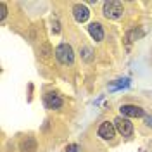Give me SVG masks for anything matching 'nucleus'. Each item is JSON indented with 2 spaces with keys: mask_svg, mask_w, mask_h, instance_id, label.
Wrapping results in <instances>:
<instances>
[{
  "mask_svg": "<svg viewBox=\"0 0 152 152\" xmlns=\"http://www.w3.org/2000/svg\"><path fill=\"white\" fill-rule=\"evenodd\" d=\"M56 57L57 61L61 62V64H64V66H71L73 62H75V52H73V48L69 43H61V45H57L56 47Z\"/></svg>",
  "mask_w": 152,
  "mask_h": 152,
  "instance_id": "1",
  "label": "nucleus"
},
{
  "mask_svg": "<svg viewBox=\"0 0 152 152\" xmlns=\"http://www.w3.org/2000/svg\"><path fill=\"white\" fill-rule=\"evenodd\" d=\"M104 16L107 19H119L123 16L124 12V7L121 2H118V0H109V2H105L104 4Z\"/></svg>",
  "mask_w": 152,
  "mask_h": 152,
  "instance_id": "2",
  "label": "nucleus"
},
{
  "mask_svg": "<svg viewBox=\"0 0 152 152\" xmlns=\"http://www.w3.org/2000/svg\"><path fill=\"white\" fill-rule=\"evenodd\" d=\"M114 126H116V132L121 133L123 137H132L133 124H132V121H130L128 118H123V116L116 118V119H114Z\"/></svg>",
  "mask_w": 152,
  "mask_h": 152,
  "instance_id": "3",
  "label": "nucleus"
},
{
  "mask_svg": "<svg viewBox=\"0 0 152 152\" xmlns=\"http://www.w3.org/2000/svg\"><path fill=\"white\" fill-rule=\"evenodd\" d=\"M121 116L123 118H143V109L138 107V105H133V104H126V105H121Z\"/></svg>",
  "mask_w": 152,
  "mask_h": 152,
  "instance_id": "4",
  "label": "nucleus"
},
{
  "mask_svg": "<svg viewBox=\"0 0 152 152\" xmlns=\"http://www.w3.org/2000/svg\"><path fill=\"white\" fill-rule=\"evenodd\" d=\"M38 149V142L35 137H24V138H21V142H19V151L21 152H37Z\"/></svg>",
  "mask_w": 152,
  "mask_h": 152,
  "instance_id": "5",
  "label": "nucleus"
},
{
  "mask_svg": "<svg viewBox=\"0 0 152 152\" xmlns=\"http://www.w3.org/2000/svg\"><path fill=\"white\" fill-rule=\"evenodd\" d=\"M114 133H116V126H114V123L104 121V123L99 126V137L104 138V140H113Z\"/></svg>",
  "mask_w": 152,
  "mask_h": 152,
  "instance_id": "6",
  "label": "nucleus"
},
{
  "mask_svg": "<svg viewBox=\"0 0 152 152\" xmlns=\"http://www.w3.org/2000/svg\"><path fill=\"white\" fill-rule=\"evenodd\" d=\"M73 16L78 23H85L86 19L90 18V10L86 7L85 4H76L75 7H73Z\"/></svg>",
  "mask_w": 152,
  "mask_h": 152,
  "instance_id": "7",
  "label": "nucleus"
},
{
  "mask_svg": "<svg viewBox=\"0 0 152 152\" xmlns=\"http://www.w3.org/2000/svg\"><path fill=\"white\" fill-rule=\"evenodd\" d=\"M43 100H45V105H47L48 109H61L62 104H64V100H62L57 94H54V92H48Z\"/></svg>",
  "mask_w": 152,
  "mask_h": 152,
  "instance_id": "8",
  "label": "nucleus"
},
{
  "mask_svg": "<svg viewBox=\"0 0 152 152\" xmlns=\"http://www.w3.org/2000/svg\"><path fill=\"white\" fill-rule=\"evenodd\" d=\"M88 33L92 35V38H94L95 42H102L104 40V28H102L100 23H92L88 26Z\"/></svg>",
  "mask_w": 152,
  "mask_h": 152,
  "instance_id": "9",
  "label": "nucleus"
},
{
  "mask_svg": "<svg viewBox=\"0 0 152 152\" xmlns=\"http://www.w3.org/2000/svg\"><path fill=\"white\" fill-rule=\"evenodd\" d=\"M80 54L83 56L85 61H92V54H94V52H92V48L90 47H83L81 50H80Z\"/></svg>",
  "mask_w": 152,
  "mask_h": 152,
  "instance_id": "10",
  "label": "nucleus"
},
{
  "mask_svg": "<svg viewBox=\"0 0 152 152\" xmlns=\"http://www.w3.org/2000/svg\"><path fill=\"white\" fill-rule=\"evenodd\" d=\"M5 16H7V5L4 2H0V21H4Z\"/></svg>",
  "mask_w": 152,
  "mask_h": 152,
  "instance_id": "11",
  "label": "nucleus"
},
{
  "mask_svg": "<svg viewBox=\"0 0 152 152\" xmlns=\"http://www.w3.org/2000/svg\"><path fill=\"white\" fill-rule=\"evenodd\" d=\"M142 37V31H137V29H133L132 33L128 35V40H137V38Z\"/></svg>",
  "mask_w": 152,
  "mask_h": 152,
  "instance_id": "12",
  "label": "nucleus"
},
{
  "mask_svg": "<svg viewBox=\"0 0 152 152\" xmlns=\"http://www.w3.org/2000/svg\"><path fill=\"white\" fill-rule=\"evenodd\" d=\"M66 152H80V147H78L76 143H71V145L66 147Z\"/></svg>",
  "mask_w": 152,
  "mask_h": 152,
  "instance_id": "13",
  "label": "nucleus"
},
{
  "mask_svg": "<svg viewBox=\"0 0 152 152\" xmlns=\"http://www.w3.org/2000/svg\"><path fill=\"white\" fill-rule=\"evenodd\" d=\"M42 56H43V57H48V56H50V47H48L47 43L42 47Z\"/></svg>",
  "mask_w": 152,
  "mask_h": 152,
  "instance_id": "14",
  "label": "nucleus"
},
{
  "mask_svg": "<svg viewBox=\"0 0 152 152\" xmlns=\"http://www.w3.org/2000/svg\"><path fill=\"white\" fill-rule=\"evenodd\" d=\"M52 31H54L56 35L61 31V28H59V23H57V21H52Z\"/></svg>",
  "mask_w": 152,
  "mask_h": 152,
  "instance_id": "15",
  "label": "nucleus"
},
{
  "mask_svg": "<svg viewBox=\"0 0 152 152\" xmlns=\"http://www.w3.org/2000/svg\"><path fill=\"white\" fill-rule=\"evenodd\" d=\"M143 121H145L147 126H151V128H152V114H151V116H143Z\"/></svg>",
  "mask_w": 152,
  "mask_h": 152,
  "instance_id": "16",
  "label": "nucleus"
}]
</instances>
